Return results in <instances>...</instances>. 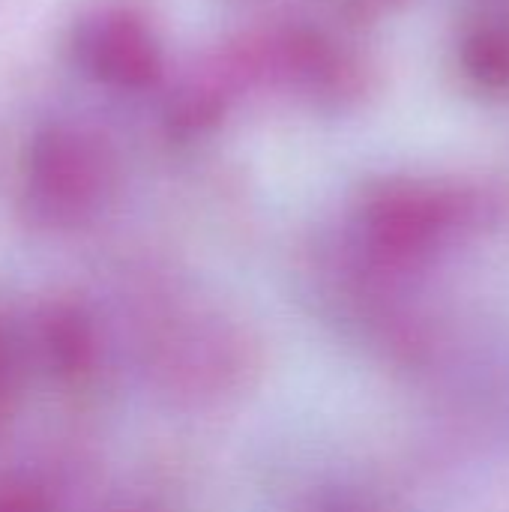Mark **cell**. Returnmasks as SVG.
Returning a JSON list of instances; mask_svg holds the SVG:
<instances>
[{"label":"cell","mask_w":509,"mask_h":512,"mask_svg":"<svg viewBox=\"0 0 509 512\" xmlns=\"http://www.w3.org/2000/svg\"><path fill=\"white\" fill-rule=\"evenodd\" d=\"M456 201L432 186L390 183L372 192L360 213L366 249L393 267H408L429 258L456 228Z\"/></svg>","instance_id":"6da1fadb"},{"label":"cell","mask_w":509,"mask_h":512,"mask_svg":"<svg viewBox=\"0 0 509 512\" xmlns=\"http://www.w3.org/2000/svg\"><path fill=\"white\" fill-rule=\"evenodd\" d=\"M30 192L54 216H78L105 189V156L93 138L72 126L42 132L30 153Z\"/></svg>","instance_id":"7a4b0ae2"},{"label":"cell","mask_w":509,"mask_h":512,"mask_svg":"<svg viewBox=\"0 0 509 512\" xmlns=\"http://www.w3.org/2000/svg\"><path fill=\"white\" fill-rule=\"evenodd\" d=\"M75 54L96 81L108 87H144L159 69V45L147 21L126 6H105L84 18L75 33Z\"/></svg>","instance_id":"3957f363"},{"label":"cell","mask_w":509,"mask_h":512,"mask_svg":"<svg viewBox=\"0 0 509 512\" xmlns=\"http://www.w3.org/2000/svg\"><path fill=\"white\" fill-rule=\"evenodd\" d=\"M465 66L468 75L489 90L509 87V30L480 27L465 39Z\"/></svg>","instance_id":"277c9868"}]
</instances>
